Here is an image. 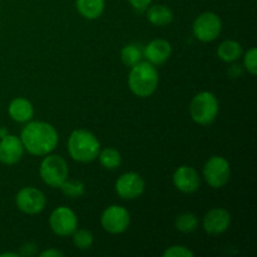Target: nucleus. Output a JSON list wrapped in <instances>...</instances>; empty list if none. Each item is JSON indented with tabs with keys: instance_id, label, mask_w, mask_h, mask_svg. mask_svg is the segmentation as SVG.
Listing matches in <instances>:
<instances>
[{
	"instance_id": "obj_1",
	"label": "nucleus",
	"mask_w": 257,
	"mask_h": 257,
	"mask_svg": "<svg viewBox=\"0 0 257 257\" xmlns=\"http://www.w3.org/2000/svg\"><path fill=\"white\" fill-rule=\"evenodd\" d=\"M24 150L33 156H47L55 150L59 142L58 132L52 124L42 120L27 122L20 135Z\"/></svg>"
},
{
	"instance_id": "obj_2",
	"label": "nucleus",
	"mask_w": 257,
	"mask_h": 257,
	"mask_svg": "<svg viewBox=\"0 0 257 257\" xmlns=\"http://www.w3.org/2000/svg\"><path fill=\"white\" fill-rule=\"evenodd\" d=\"M160 82L158 72L151 63L140 62L131 68L128 87L131 92L140 98H147L156 92Z\"/></svg>"
},
{
	"instance_id": "obj_3",
	"label": "nucleus",
	"mask_w": 257,
	"mask_h": 257,
	"mask_svg": "<svg viewBox=\"0 0 257 257\" xmlns=\"http://www.w3.org/2000/svg\"><path fill=\"white\" fill-rule=\"evenodd\" d=\"M100 143L92 132L87 130H75L68 138V152L74 161L88 163L98 157Z\"/></svg>"
},
{
	"instance_id": "obj_4",
	"label": "nucleus",
	"mask_w": 257,
	"mask_h": 257,
	"mask_svg": "<svg viewBox=\"0 0 257 257\" xmlns=\"http://www.w3.org/2000/svg\"><path fill=\"white\" fill-rule=\"evenodd\" d=\"M217 97L211 92H201L193 97L190 104V113L192 119L200 125H210L217 118Z\"/></svg>"
},
{
	"instance_id": "obj_5",
	"label": "nucleus",
	"mask_w": 257,
	"mask_h": 257,
	"mask_svg": "<svg viewBox=\"0 0 257 257\" xmlns=\"http://www.w3.org/2000/svg\"><path fill=\"white\" fill-rule=\"evenodd\" d=\"M39 175L45 185L53 188H59L62 183L68 180L69 168L64 158L49 153L43 158L40 163Z\"/></svg>"
},
{
	"instance_id": "obj_6",
	"label": "nucleus",
	"mask_w": 257,
	"mask_h": 257,
	"mask_svg": "<svg viewBox=\"0 0 257 257\" xmlns=\"http://www.w3.org/2000/svg\"><path fill=\"white\" fill-rule=\"evenodd\" d=\"M193 35L200 42L210 43L217 39L222 30V20L216 13L205 12L198 15L192 25Z\"/></svg>"
},
{
	"instance_id": "obj_7",
	"label": "nucleus",
	"mask_w": 257,
	"mask_h": 257,
	"mask_svg": "<svg viewBox=\"0 0 257 257\" xmlns=\"http://www.w3.org/2000/svg\"><path fill=\"white\" fill-rule=\"evenodd\" d=\"M231 176L230 163L221 156H212L203 167V177L212 188H221L228 182Z\"/></svg>"
},
{
	"instance_id": "obj_8",
	"label": "nucleus",
	"mask_w": 257,
	"mask_h": 257,
	"mask_svg": "<svg viewBox=\"0 0 257 257\" xmlns=\"http://www.w3.org/2000/svg\"><path fill=\"white\" fill-rule=\"evenodd\" d=\"M102 227L112 235L123 233L131 223V215L123 206L113 205L105 208L100 216Z\"/></svg>"
},
{
	"instance_id": "obj_9",
	"label": "nucleus",
	"mask_w": 257,
	"mask_h": 257,
	"mask_svg": "<svg viewBox=\"0 0 257 257\" xmlns=\"http://www.w3.org/2000/svg\"><path fill=\"white\" fill-rule=\"evenodd\" d=\"M49 226L57 236L60 237L72 236L78 227L77 215L69 207L60 206L50 213Z\"/></svg>"
},
{
	"instance_id": "obj_10",
	"label": "nucleus",
	"mask_w": 257,
	"mask_h": 257,
	"mask_svg": "<svg viewBox=\"0 0 257 257\" xmlns=\"http://www.w3.org/2000/svg\"><path fill=\"white\" fill-rule=\"evenodd\" d=\"M17 207L27 215H37L44 210L47 198L44 193L35 187H24L15 196Z\"/></svg>"
},
{
	"instance_id": "obj_11",
	"label": "nucleus",
	"mask_w": 257,
	"mask_h": 257,
	"mask_svg": "<svg viewBox=\"0 0 257 257\" xmlns=\"http://www.w3.org/2000/svg\"><path fill=\"white\" fill-rule=\"evenodd\" d=\"M145 180L136 172L123 173L115 182V192L123 200H136L145 192Z\"/></svg>"
},
{
	"instance_id": "obj_12",
	"label": "nucleus",
	"mask_w": 257,
	"mask_h": 257,
	"mask_svg": "<svg viewBox=\"0 0 257 257\" xmlns=\"http://www.w3.org/2000/svg\"><path fill=\"white\" fill-rule=\"evenodd\" d=\"M231 225V215L225 208H212L203 217V230L208 235L217 236L228 230Z\"/></svg>"
},
{
	"instance_id": "obj_13",
	"label": "nucleus",
	"mask_w": 257,
	"mask_h": 257,
	"mask_svg": "<svg viewBox=\"0 0 257 257\" xmlns=\"http://www.w3.org/2000/svg\"><path fill=\"white\" fill-rule=\"evenodd\" d=\"M24 155V146L19 137L7 135L0 138V162L13 166L19 162Z\"/></svg>"
},
{
	"instance_id": "obj_14",
	"label": "nucleus",
	"mask_w": 257,
	"mask_h": 257,
	"mask_svg": "<svg viewBox=\"0 0 257 257\" xmlns=\"http://www.w3.org/2000/svg\"><path fill=\"white\" fill-rule=\"evenodd\" d=\"M173 185L181 192L193 193L200 188V175L193 167L181 166L173 173Z\"/></svg>"
},
{
	"instance_id": "obj_15",
	"label": "nucleus",
	"mask_w": 257,
	"mask_h": 257,
	"mask_svg": "<svg viewBox=\"0 0 257 257\" xmlns=\"http://www.w3.org/2000/svg\"><path fill=\"white\" fill-rule=\"evenodd\" d=\"M171 54H172V47H171L170 42H167L166 39L152 40L148 43L143 52V57L155 67L165 64L170 59Z\"/></svg>"
},
{
	"instance_id": "obj_16",
	"label": "nucleus",
	"mask_w": 257,
	"mask_h": 257,
	"mask_svg": "<svg viewBox=\"0 0 257 257\" xmlns=\"http://www.w3.org/2000/svg\"><path fill=\"white\" fill-rule=\"evenodd\" d=\"M8 113L15 122L27 123L32 120L33 115H34V108L27 98L18 97L10 102L9 107H8Z\"/></svg>"
},
{
	"instance_id": "obj_17",
	"label": "nucleus",
	"mask_w": 257,
	"mask_h": 257,
	"mask_svg": "<svg viewBox=\"0 0 257 257\" xmlns=\"http://www.w3.org/2000/svg\"><path fill=\"white\" fill-rule=\"evenodd\" d=\"M147 10V19L155 27H166L173 20V13L163 4L150 5Z\"/></svg>"
},
{
	"instance_id": "obj_18",
	"label": "nucleus",
	"mask_w": 257,
	"mask_h": 257,
	"mask_svg": "<svg viewBox=\"0 0 257 257\" xmlns=\"http://www.w3.org/2000/svg\"><path fill=\"white\" fill-rule=\"evenodd\" d=\"M78 13L88 20L98 19L104 12V0H75Z\"/></svg>"
},
{
	"instance_id": "obj_19",
	"label": "nucleus",
	"mask_w": 257,
	"mask_h": 257,
	"mask_svg": "<svg viewBox=\"0 0 257 257\" xmlns=\"http://www.w3.org/2000/svg\"><path fill=\"white\" fill-rule=\"evenodd\" d=\"M217 55L226 63H233L242 55V47L236 40H225L217 48Z\"/></svg>"
},
{
	"instance_id": "obj_20",
	"label": "nucleus",
	"mask_w": 257,
	"mask_h": 257,
	"mask_svg": "<svg viewBox=\"0 0 257 257\" xmlns=\"http://www.w3.org/2000/svg\"><path fill=\"white\" fill-rule=\"evenodd\" d=\"M98 158H99V163L105 170H117L120 166V163H122V156H120V153L112 147H108L99 151Z\"/></svg>"
},
{
	"instance_id": "obj_21",
	"label": "nucleus",
	"mask_w": 257,
	"mask_h": 257,
	"mask_svg": "<svg viewBox=\"0 0 257 257\" xmlns=\"http://www.w3.org/2000/svg\"><path fill=\"white\" fill-rule=\"evenodd\" d=\"M198 226V220L196 215L191 212L181 213L176 217L175 220V227L177 228L180 232L183 233H190L195 231Z\"/></svg>"
},
{
	"instance_id": "obj_22",
	"label": "nucleus",
	"mask_w": 257,
	"mask_h": 257,
	"mask_svg": "<svg viewBox=\"0 0 257 257\" xmlns=\"http://www.w3.org/2000/svg\"><path fill=\"white\" fill-rule=\"evenodd\" d=\"M142 52L136 44H128L120 50V59H122V63L125 67L132 68L133 65H136L142 60Z\"/></svg>"
},
{
	"instance_id": "obj_23",
	"label": "nucleus",
	"mask_w": 257,
	"mask_h": 257,
	"mask_svg": "<svg viewBox=\"0 0 257 257\" xmlns=\"http://www.w3.org/2000/svg\"><path fill=\"white\" fill-rule=\"evenodd\" d=\"M60 190L67 197L69 198H79L85 193L84 183L80 181H64L60 186Z\"/></svg>"
},
{
	"instance_id": "obj_24",
	"label": "nucleus",
	"mask_w": 257,
	"mask_h": 257,
	"mask_svg": "<svg viewBox=\"0 0 257 257\" xmlns=\"http://www.w3.org/2000/svg\"><path fill=\"white\" fill-rule=\"evenodd\" d=\"M73 242H74L75 247L79 250H89L94 242V237H93L92 232L88 230H75L73 233Z\"/></svg>"
},
{
	"instance_id": "obj_25",
	"label": "nucleus",
	"mask_w": 257,
	"mask_h": 257,
	"mask_svg": "<svg viewBox=\"0 0 257 257\" xmlns=\"http://www.w3.org/2000/svg\"><path fill=\"white\" fill-rule=\"evenodd\" d=\"M243 67L251 75L257 74V50L256 48H251L246 52L243 57Z\"/></svg>"
},
{
	"instance_id": "obj_26",
	"label": "nucleus",
	"mask_w": 257,
	"mask_h": 257,
	"mask_svg": "<svg viewBox=\"0 0 257 257\" xmlns=\"http://www.w3.org/2000/svg\"><path fill=\"white\" fill-rule=\"evenodd\" d=\"M195 253L185 246H171L163 252V257H193Z\"/></svg>"
},
{
	"instance_id": "obj_27",
	"label": "nucleus",
	"mask_w": 257,
	"mask_h": 257,
	"mask_svg": "<svg viewBox=\"0 0 257 257\" xmlns=\"http://www.w3.org/2000/svg\"><path fill=\"white\" fill-rule=\"evenodd\" d=\"M38 251V246L33 242H27L24 245L20 246V250L18 252V255L22 257H32L34 255H37Z\"/></svg>"
},
{
	"instance_id": "obj_28",
	"label": "nucleus",
	"mask_w": 257,
	"mask_h": 257,
	"mask_svg": "<svg viewBox=\"0 0 257 257\" xmlns=\"http://www.w3.org/2000/svg\"><path fill=\"white\" fill-rule=\"evenodd\" d=\"M133 8H135L137 12H145L151 4H152L153 0H127Z\"/></svg>"
},
{
	"instance_id": "obj_29",
	"label": "nucleus",
	"mask_w": 257,
	"mask_h": 257,
	"mask_svg": "<svg viewBox=\"0 0 257 257\" xmlns=\"http://www.w3.org/2000/svg\"><path fill=\"white\" fill-rule=\"evenodd\" d=\"M40 257H63L64 253L59 250H55V248H48V250L43 251L39 253Z\"/></svg>"
},
{
	"instance_id": "obj_30",
	"label": "nucleus",
	"mask_w": 257,
	"mask_h": 257,
	"mask_svg": "<svg viewBox=\"0 0 257 257\" xmlns=\"http://www.w3.org/2000/svg\"><path fill=\"white\" fill-rule=\"evenodd\" d=\"M227 73L231 78H238L242 75L243 72H242V68H241V65L233 64V65H231Z\"/></svg>"
},
{
	"instance_id": "obj_31",
	"label": "nucleus",
	"mask_w": 257,
	"mask_h": 257,
	"mask_svg": "<svg viewBox=\"0 0 257 257\" xmlns=\"http://www.w3.org/2000/svg\"><path fill=\"white\" fill-rule=\"evenodd\" d=\"M17 252H4V253H0V257H18Z\"/></svg>"
},
{
	"instance_id": "obj_32",
	"label": "nucleus",
	"mask_w": 257,
	"mask_h": 257,
	"mask_svg": "<svg viewBox=\"0 0 257 257\" xmlns=\"http://www.w3.org/2000/svg\"><path fill=\"white\" fill-rule=\"evenodd\" d=\"M8 135V131L4 130V128H0V138H3L4 136Z\"/></svg>"
}]
</instances>
